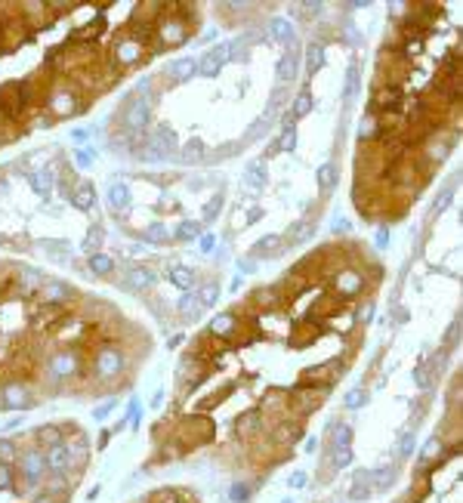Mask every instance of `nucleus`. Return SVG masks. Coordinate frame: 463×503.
I'll use <instances>...</instances> for the list:
<instances>
[{
	"label": "nucleus",
	"mask_w": 463,
	"mask_h": 503,
	"mask_svg": "<svg viewBox=\"0 0 463 503\" xmlns=\"http://www.w3.org/2000/svg\"><path fill=\"white\" fill-rule=\"evenodd\" d=\"M43 111H46V115H50L53 120H65V118L80 115V111H83V96H80V90L74 87L71 81H56V87L46 90Z\"/></svg>",
	"instance_id": "obj_1"
},
{
	"label": "nucleus",
	"mask_w": 463,
	"mask_h": 503,
	"mask_svg": "<svg viewBox=\"0 0 463 503\" xmlns=\"http://www.w3.org/2000/svg\"><path fill=\"white\" fill-rule=\"evenodd\" d=\"M37 405H41V398H37L34 386L19 383V380H6L0 386V411H31Z\"/></svg>",
	"instance_id": "obj_2"
},
{
	"label": "nucleus",
	"mask_w": 463,
	"mask_h": 503,
	"mask_svg": "<svg viewBox=\"0 0 463 503\" xmlns=\"http://www.w3.org/2000/svg\"><path fill=\"white\" fill-rule=\"evenodd\" d=\"M115 124L130 130V133H145L148 124H152V105L142 99H136L133 93L127 96V102L120 105V111L115 115Z\"/></svg>",
	"instance_id": "obj_3"
},
{
	"label": "nucleus",
	"mask_w": 463,
	"mask_h": 503,
	"mask_svg": "<svg viewBox=\"0 0 463 503\" xmlns=\"http://www.w3.org/2000/svg\"><path fill=\"white\" fill-rule=\"evenodd\" d=\"M108 62L115 65L118 71H127V68H136V65L145 62V50L139 46L133 37L127 31H120L115 41H111V50H108Z\"/></svg>",
	"instance_id": "obj_4"
},
{
	"label": "nucleus",
	"mask_w": 463,
	"mask_h": 503,
	"mask_svg": "<svg viewBox=\"0 0 463 503\" xmlns=\"http://www.w3.org/2000/svg\"><path fill=\"white\" fill-rule=\"evenodd\" d=\"M192 37V25L182 22L180 16H167L161 13V19H157L155 25V41L164 46V50H173V46H182L185 41Z\"/></svg>",
	"instance_id": "obj_5"
},
{
	"label": "nucleus",
	"mask_w": 463,
	"mask_h": 503,
	"mask_svg": "<svg viewBox=\"0 0 463 503\" xmlns=\"http://www.w3.org/2000/svg\"><path fill=\"white\" fill-rule=\"evenodd\" d=\"M80 300H83L80 291H74L68 281H59V278H46L34 296L37 306H78Z\"/></svg>",
	"instance_id": "obj_6"
},
{
	"label": "nucleus",
	"mask_w": 463,
	"mask_h": 503,
	"mask_svg": "<svg viewBox=\"0 0 463 503\" xmlns=\"http://www.w3.org/2000/svg\"><path fill=\"white\" fill-rule=\"evenodd\" d=\"M368 284V275L355 266H343L331 275V294L340 296V300H349V296H358Z\"/></svg>",
	"instance_id": "obj_7"
},
{
	"label": "nucleus",
	"mask_w": 463,
	"mask_h": 503,
	"mask_svg": "<svg viewBox=\"0 0 463 503\" xmlns=\"http://www.w3.org/2000/svg\"><path fill=\"white\" fill-rule=\"evenodd\" d=\"M118 284H120V291H127V294H148L157 284V272L152 266H127Z\"/></svg>",
	"instance_id": "obj_8"
},
{
	"label": "nucleus",
	"mask_w": 463,
	"mask_h": 503,
	"mask_svg": "<svg viewBox=\"0 0 463 503\" xmlns=\"http://www.w3.org/2000/svg\"><path fill=\"white\" fill-rule=\"evenodd\" d=\"M254 309L263 315V312H284V306H287V296L281 291V284H272V287H256L254 294H250V300H247Z\"/></svg>",
	"instance_id": "obj_9"
},
{
	"label": "nucleus",
	"mask_w": 463,
	"mask_h": 503,
	"mask_svg": "<svg viewBox=\"0 0 463 503\" xmlns=\"http://www.w3.org/2000/svg\"><path fill=\"white\" fill-rule=\"evenodd\" d=\"M405 99V90L398 87H383V83H370V99H368V111L377 115V111H389L398 108Z\"/></svg>",
	"instance_id": "obj_10"
},
{
	"label": "nucleus",
	"mask_w": 463,
	"mask_h": 503,
	"mask_svg": "<svg viewBox=\"0 0 463 503\" xmlns=\"http://www.w3.org/2000/svg\"><path fill=\"white\" fill-rule=\"evenodd\" d=\"M194 74H198V62L192 59V56H185V59H173L164 65V71L157 74V81H167V83H189Z\"/></svg>",
	"instance_id": "obj_11"
},
{
	"label": "nucleus",
	"mask_w": 463,
	"mask_h": 503,
	"mask_svg": "<svg viewBox=\"0 0 463 503\" xmlns=\"http://www.w3.org/2000/svg\"><path fill=\"white\" fill-rule=\"evenodd\" d=\"M194 62H198V74H201V78H217L219 68L229 62V43H217L213 50L201 53Z\"/></svg>",
	"instance_id": "obj_12"
},
{
	"label": "nucleus",
	"mask_w": 463,
	"mask_h": 503,
	"mask_svg": "<svg viewBox=\"0 0 463 503\" xmlns=\"http://www.w3.org/2000/svg\"><path fill=\"white\" fill-rule=\"evenodd\" d=\"M238 328H241L238 312H217V315L210 318V324H207V331H204V333H210V337H217V340H229V343H232V337L238 333Z\"/></svg>",
	"instance_id": "obj_13"
},
{
	"label": "nucleus",
	"mask_w": 463,
	"mask_h": 503,
	"mask_svg": "<svg viewBox=\"0 0 463 503\" xmlns=\"http://www.w3.org/2000/svg\"><path fill=\"white\" fill-rule=\"evenodd\" d=\"M145 139L157 155H164V161L173 157V155H180V139H176V133L170 127H155L152 133H145Z\"/></svg>",
	"instance_id": "obj_14"
},
{
	"label": "nucleus",
	"mask_w": 463,
	"mask_h": 503,
	"mask_svg": "<svg viewBox=\"0 0 463 503\" xmlns=\"http://www.w3.org/2000/svg\"><path fill=\"white\" fill-rule=\"evenodd\" d=\"M105 204L111 207V213H130V204H133V195H130L127 182H115V180H111L108 192H105Z\"/></svg>",
	"instance_id": "obj_15"
},
{
	"label": "nucleus",
	"mask_w": 463,
	"mask_h": 503,
	"mask_svg": "<svg viewBox=\"0 0 463 503\" xmlns=\"http://www.w3.org/2000/svg\"><path fill=\"white\" fill-rule=\"evenodd\" d=\"M28 180H31V189L37 195H50V189H56V180H59V164H43L41 170L28 173Z\"/></svg>",
	"instance_id": "obj_16"
},
{
	"label": "nucleus",
	"mask_w": 463,
	"mask_h": 503,
	"mask_svg": "<svg viewBox=\"0 0 463 503\" xmlns=\"http://www.w3.org/2000/svg\"><path fill=\"white\" fill-rule=\"evenodd\" d=\"M71 207L74 210H83V213H87V210H93V207H96V189H93V182H87V180H78V185H74V192H71Z\"/></svg>",
	"instance_id": "obj_17"
},
{
	"label": "nucleus",
	"mask_w": 463,
	"mask_h": 503,
	"mask_svg": "<svg viewBox=\"0 0 463 503\" xmlns=\"http://www.w3.org/2000/svg\"><path fill=\"white\" fill-rule=\"evenodd\" d=\"M315 238V222L312 219H296L291 229H287V235H281V241L287 247H300L306 241Z\"/></svg>",
	"instance_id": "obj_18"
},
{
	"label": "nucleus",
	"mask_w": 463,
	"mask_h": 503,
	"mask_svg": "<svg viewBox=\"0 0 463 503\" xmlns=\"http://www.w3.org/2000/svg\"><path fill=\"white\" fill-rule=\"evenodd\" d=\"M167 278H170L180 291H194V284H198V272L189 269V266H180V263L167 266Z\"/></svg>",
	"instance_id": "obj_19"
},
{
	"label": "nucleus",
	"mask_w": 463,
	"mask_h": 503,
	"mask_svg": "<svg viewBox=\"0 0 463 503\" xmlns=\"http://www.w3.org/2000/svg\"><path fill=\"white\" fill-rule=\"evenodd\" d=\"M201 303L198 296H194V291H182L180 300H176V315H180V321H194L201 315Z\"/></svg>",
	"instance_id": "obj_20"
},
{
	"label": "nucleus",
	"mask_w": 463,
	"mask_h": 503,
	"mask_svg": "<svg viewBox=\"0 0 463 503\" xmlns=\"http://www.w3.org/2000/svg\"><path fill=\"white\" fill-rule=\"evenodd\" d=\"M180 155H182V161H185V164H204V161L210 157L207 145H204V139H198V136H192L189 142H185V145L180 148Z\"/></svg>",
	"instance_id": "obj_21"
},
{
	"label": "nucleus",
	"mask_w": 463,
	"mask_h": 503,
	"mask_svg": "<svg viewBox=\"0 0 463 503\" xmlns=\"http://www.w3.org/2000/svg\"><path fill=\"white\" fill-rule=\"evenodd\" d=\"M87 269H90V275H96V278H108V275H115V256H108V254H90L87 256Z\"/></svg>",
	"instance_id": "obj_22"
},
{
	"label": "nucleus",
	"mask_w": 463,
	"mask_h": 503,
	"mask_svg": "<svg viewBox=\"0 0 463 503\" xmlns=\"http://www.w3.org/2000/svg\"><path fill=\"white\" fill-rule=\"evenodd\" d=\"M374 494V482H370V470H358L355 479H352V488H349V497L352 500H368Z\"/></svg>",
	"instance_id": "obj_23"
},
{
	"label": "nucleus",
	"mask_w": 463,
	"mask_h": 503,
	"mask_svg": "<svg viewBox=\"0 0 463 503\" xmlns=\"http://www.w3.org/2000/svg\"><path fill=\"white\" fill-rule=\"evenodd\" d=\"M303 59H306V71L315 74V71H318L321 65H324V43L312 37V41L306 43V50H303Z\"/></svg>",
	"instance_id": "obj_24"
},
{
	"label": "nucleus",
	"mask_w": 463,
	"mask_h": 503,
	"mask_svg": "<svg viewBox=\"0 0 463 503\" xmlns=\"http://www.w3.org/2000/svg\"><path fill=\"white\" fill-rule=\"evenodd\" d=\"M281 247H284V241H281V235H266V238H259L256 244H254V250H250V256H278L281 254Z\"/></svg>",
	"instance_id": "obj_25"
},
{
	"label": "nucleus",
	"mask_w": 463,
	"mask_h": 503,
	"mask_svg": "<svg viewBox=\"0 0 463 503\" xmlns=\"http://www.w3.org/2000/svg\"><path fill=\"white\" fill-rule=\"evenodd\" d=\"M219 294H222V287H219L217 278H207V281H201V287L194 291V296H198V303H201V309H207V306H217Z\"/></svg>",
	"instance_id": "obj_26"
},
{
	"label": "nucleus",
	"mask_w": 463,
	"mask_h": 503,
	"mask_svg": "<svg viewBox=\"0 0 463 503\" xmlns=\"http://www.w3.org/2000/svg\"><path fill=\"white\" fill-rule=\"evenodd\" d=\"M315 180H318V192H321V198H328V195L337 189V167H333L331 161L328 164H321L318 167V173H315Z\"/></svg>",
	"instance_id": "obj_27"
},
{
	"label": "nucleus",
	"mask_w": 463,
	"mask_h": 503,
	"mask_svg": "<svg viewBox=\"0 0 463 503\" xmlns=\"http://www.w3.org/2000/svg\"><path fill=\"white\" fill-rule=\"evenodd\" d=\"M435 78H439V81H460V53L457 50H451L442 59L439 74H435Z\"/></svg>",
	"instance_id": "obj_28"
},
{
	"label": "nucleus",
	"mask_w": 463,
	"mask_h": 503,
	"mask_svg": "<svg viewBox=\"0 0 463 503\" xmlns=\"http://www.w3.org/2000/svg\"><path fill=\"white\" fill-rule=\"evenodd\" d=\"M315 108V99H312V93L309 90H303V93H296V99H293V105H291V111H287V115H291L296 124H300V120L309 115V111Z\"/></svg>",
	"instance_id": "obj_29"
},
{
	"label": "nucleus",
	"mask_w": 463,
	"mask_h": 503,
	"mask_svg": "<svg viewBox=\"0 0 463 503\" xmlns=\"http://www.w3.org/2000/svg\"><path fill=\"white\" fill-rule=\"evenodd\" d=\"M352 426L346 423H333L331 430V451H343V448H352Z\"/></svg>",
	"instance_id": "obj_30"
},
{
	"label": "nucleus",
	"mask_w": 463,
	"mask_h": 503,
	"mask_svg": "<svg viewBox=\"0 0 463 503\" xmlns=\"http://www.w3.org/2000/svg\"><path fill=\"white\" fill-rule=\"evenodd\" d=\"M269 34H272L275 41H281L284 46L296 41V34H293V25L287 22V19H272V22H269Z\"/></svg>",
	"instance_id": "obj_31"
},
{
	"label": "nucleus",
	"mask_w": 463,
	"mask_h": 503,
	"mask_svg": "<svg viewBox=\"0 0 463 503\" xmlns=\"http://www.w3.org/2000/svg\"><path fill=\"white\" fill-rule=\"evenodd\" d=\"M142 241H145V244H170L173 235H170V229H167L164 222H152V226L142 232Z\"/></svg>",
	"instance_id": "obj_32"
},
{
	"label": "nucleus",
	"mask_w": 463,
	"mask_h": 503,
	"mask_svg": "<svg viewBox=\"0 0 463 503\" xmlns=\"http://www.w3.org/2000/svg\"><path fill=\"white\" fill-rule=\"evenodd\" d=\"M266 180H269V176H266V164H263V161L247 164V170H244V182L250 185V189L259 192V189H263V185H266Z\"/></svg>",
	"instance_id": "obj_33"
},
{
	"label": "nucleus",
	"mask_w": 463,
	"mask_h": 503,
	"mask_svg": "<svg viewBox=\"0 0 463 503\" xmlns=\"http://www.w3.org/2000/svg\"><path fill=\"white\" fill-rule=\"evenodd\" d=\"M201 238V222L198 219H182L173 232V241H198Z\"/></svg>",
	"instance_id": "obj_34"
},
{
	"label": "nucleus",
	"mask_w": 463,
	"mask_h": 503,
	"mask_svg": "<svg viewBox=\"0 0 463 503\" xmlns=\"http://www.w3.org/2000/svg\"><path fill=\"white\" fill-rule=\"evenodd\" d=\"M37 247H41L43 254H53V259H59V263H65V259L71 256V247L65 244V241H41Z\"/></svg>",
	"instance_id": "obj_35"
},
{
	"label": "nucleus",
	"mask_w": 463,
	"mask_h": 503,
	"mask_svg": "<svg viewBox=\"0 0 463 503\" xmlns=\"http://www.w3.org/2000/svg\"><path fill=\"white\" fill-rule=\"evenodd\" d=\"M420 463H435V460H442L444 457V442L442 439H430L423 445V451H420Z\"/></svg>",
	"instance_id": "obj_36"
},
{
	"label": "nucleus",
	"mask_w": 463,
	"mask_h": 503,
	"mask_svg": "<svg viewBox=\"0 0 463 503\" xmlns=\"http://www.w3.org/2000/svg\"><path fill=\"white\" fill-rule=\"evenodd\" d=\"M102 241H105V232H102V226H93L87 232V238H83V254H99V247H102Z\"/></svg>",
	"instance_id": "obj_37"
},
{
	"label": "nucleus",
	"mask_w": 463,
	"mask_h": 503,
	"mask_svg": "<svg viewBox=\"0 0 463 503\" xmlns=\"http://www.w3.org/2000/svg\"><path fill=\"white\" fill-rule=\"evenodd\" d=\"M16 463H0V491H13L16 479H19V467H16Z\"/></svg>",
	"instance_id": "obj_38"
},
{
	"label": "nucleus",
	"mask_w": 463,
	"mask_h": 503,
	"mask_svg": "<svg viewBox=\"0 0 463 503\" xmlns=\"http://www.w3.org/2000/svg\"><path fill=\"white\" fill-rule=\"evenodd\" d=\"M250 494H254V488H250L247 482H232V488H229V500L232 503H247Z\"/></svg>",
	"instance_id": "obj_39"
},
{
	"label": "nucleus",
	"mask_w": 463,
	"mask_h": 503,
	"mask_svg": "<svg viewBox=\"0 0 463 503\" xmlns=\"http://www.w3.org/2000/svg\"><path fill=\"white\" fill-rule=\"evenodd\" d=\"M222 201H226V198H222V192H217V195H213V198H210L207 204H204V219H207V222H213V219H217L219 213H222Z\"/></svg>",
	"instance_id": "obj_40"
},
{
	"label": "nucleus",
	"mask_w": 463,
	"mask_h": 503,
	"mask_svg": "<svg viewBox=\"0 0 463 503\" xmlns=\"http://www.w3.org/2000/svg\"><path fill=\"white\" fill-rule=\"evenodd\" d=\"M414 454V430H405L398 439V460H407Z\"/></svg>",
	"instance_id": "obj_41"
},
{
	"label": "nucleus",
	"mask_w": 463,
	"mask_h": 503,
	"mask_svg": "<svg viewBox=\"0 0 463 503\" xmlns=\"http://www.w3.org/2000/svg\"><path fill=\"white\" fill-rule=\"evenodd\" d=\"M324 13V4H300V6H293V16H300V19H318Z\"/></svg>",
	"instance_id": "obj_42"
},
{
	"label": "nucleus",
	"mask_w": 463,
	"mask_h": 503,
	"mask_svg": "<svg viewBox=\"0 0 463 503\" xmlns=\"http://www.w3.org/2000/svg\"><path fill=\"white\" fill-rule=\"evenodd\" d=\"M365 402H368V393H365V389H361V386L349 389V393H346V398H343V405H346V408H352V411H355V408H361Z\"/></svg>",
	"instance_id": "obj_43"
},
{
	"label": "nucleus",
	"mask_w": 463,
	"mask_h": 503,
	"mask_svg": "<svg viewBox=\"0 0 463 503\" xmlns=\"http://www.w3.org/2000/svg\"><path fill=\"white\" fill-rule=\"evenodd\" d=\"M275 142H278V152H293L296 148V130H281Z\"/></svg>",
	"instance_id": "obj_44"
},
{
	"label": "nucleus",
	"mask_w": 463,
	"mask_h": 503,
	"mask_svg": "<svg viewBox=\"0 0 463 503\" xmlns=\"http://www.w3.org/2000/svg\"><path fill=\"white\" fill-rule=\"evenodd\" d=\"M74 164L78 167H93L96 164V148H78V152H74Z\"/></svg>",
	"instance_id": "obj_45"
},
{
	"label": "nucleus",
	"mask_w": 463,
	"mask_h": 503,
	"mask_svg": "<svg viewBox=\"0 0 463 503\" xmlns=\"http://www.w3.org/2000/svg\"><path fill=\"white\" fill-rule=\"evenodd\" d=\"M352 460V448H343V451H331V467L333 470H343L346 463Z\"/></svg>",
	"instance_id": "obj_46"
},
{
	"label": "nucleus",
	"mask_w": 463,
	"mask_h": 503,
	"mask_svg": "<svg viewBox=\"0 0 463 503\" xmlns=\"http://www.w3.org/2000/svg\"><path fill=\"white\" fill-rule=\"evenodd\" d=\"M370 318H374V300H368V303H365V306H361V309L355 312V321L361 324V328H365V324H368Z\"/></svg>",
	"instance_id": "obj_47"
},
{
	"label": "nucleus",
	"mask_w": 463,
	"mask_h": 503,
	"mask_svg": "<svg viewBox=\"0 0 463 503\" xmlns=\"http://www.w3.org/2000/svg\"><path fill=\"white\" fill-rule=\"evenodd\" d=\"M68 500H71V497H56V494H46V491L41 488L28 503H68Z\"/></svg>",
	"instance_id": "obj_48"
},
{
	"label": "nucleus",
	"mask_w": 463,
	"mask_h": 503,
	"mask_svg": "<svg viewBox=\"0 0 463 503\" xmlns=\"http://www.w3.org/2000/svg\"><path fill=\"white\" fill-rule=\"evenodd\" d=\"M333 232H337V235H349V232H352V222H349L346 217H333Z\"/></svg>",
	"instance_id": "obj_49"
},
{
	"label": "nucleus",
	"mask_w": 463,
	"mask_h": 503,
	"mask_svg": "<svg viewBox=\"0 0 463 503\" xmlns=\"http://www.w3.org/2000/svg\"><path fill=\"white\" fill-rule=\"evenodd\" d=\"M201 250H204V254H210V250L213 247H217V235H210V232H201Z\"/></svg>",
	"instance_id": "obj_50"
},
{
	"label": "nucleus",
	"mask_w": 463,
	"mask_h": 503,
	"mask_svg": "<svg viewBox=\"0 0 463 503\" xmlns=\"http://www.w3.org/2000/svg\"><path fill=\"white\" fill-rule=\"evenodd\" d=\"M238 269H241V272H256V259L254 256H238Z\"/></svg>",
	"instance_id": "obj_51"
},
{
	"label": "nucleus",
	"mask_w": 463,
	"mask_h": 503,
	"mask_svg": "<svg viewBox=\"0 0 463 503\" xmlns=\"http://www.w3.org/2000/svg\"><path fill=\"white\" fill-rule=\"evenodd\" d=\"M287 482H291V488H306V482H309V476H306V472H293V476L287 479Z\"/></svg>",
	"instance_id": "obj_52"
},
{
	"label": "nucleus",
	"mask_w": 463,
	"mask_h": 503,
	"mask_svg": "<svg viewBox=\"0 0 463 503\" xmlns=\"http://www.w3.org/2000/svg\"><path fill=\"white\" fill-rule=\"evenodd\" d=\"M87 136H90V130H83V127L71 130V139H74V142H78V145H83V142H87Z\"/></svg>",
	"instance_id": "obj_53"
},
{
	"label": "nucleus",
	"mask_w": 463,
	"mask_h": 503,
	"mask_svg": "<svg viewBox=\"0 0 463 503\" xmlns=\"http://www.w3.org/2000/svg\"><path fill=\"white\" fill-rule=\"evenodd\" d=\"M386 244H389V232L383 229V232L377 235V247H386Z\"/></svg>",
	"instance_id": "obj_54"
},
{
	"label": "nucleus",
	"mask_w": 463,
	"mask_h": 503,
	"mask_svg": "<svg viewBox=\"0 0 463 503\" xmlns=\"http://www.w3.org/2000/svg\"><path fill=\"white\" fill-rule=\"evenodd\" d=\"M259 217H263V210H259V207H254V210H250V213H247V222H256Z\"/></svg>",
	"instance_id": "obj_55"
},
{
	"label": "nucleus",
	"mask_w": 463,
	"mask_h": 503,
	"mask_svg": "<svg viewBox=\"0 0 463 503\" xmlns=\"http://www.w3.org/2000/svg\"><path fill=\"white\" fill-rule=\"evenodd\" d=\"M278 155V142H269L266 145V157H275Z\"/></svg>",
	"instance_id": "obj_56"
},
{
	"label": "nucleus",
	"mask_w": 463,
	"mask_h": 503,
	"mask_svg": "<svg viewBox=\"0 0 463 503\" xmlns=\"http://www.w3.org/2000/svg\"><path fill=\"white\" fill-rule=\"evenodd\" d=\"M0 247H6V238L4 235H0Z\"/></svg>",
	"instance_id": "obj_57"
},
{
	"label": "nucleus",
	"mask_w": 463,
	"mask_h": 503,
	"mask_svg": "<svg viewBox=\"0 0 463 503\" xmlns=\"http://www.w3.org/2000/svg\"><path fill=\"white\" fill-rule=\"evenodd\" d=\"M284 503H293V500H284Z\"/></svg>",
	"instance_id": "obj_58"
}]
</instances>
